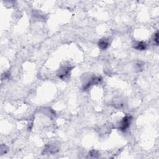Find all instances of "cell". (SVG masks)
I'll return each instance as SVG.
<instances>
[{"label": "cell", "instance_id": "obj_8", "mask_svg": "<svg viewBox=\"0 0 159 159\" xmlns=\"http://www.w3.org/2000/svg\"><path fill=\"white\" fill-rule=\"evenodd\" d=\"M98 155V153L96 151H92L90 152V156L92 158H96Z\"/></svg>", "mask_w": 159, "mask_h": 159}, {"label": "cell", "instance_id": "obj_2", "mask_svg": "<svg viewBox=\"0 0 159 159\" xmlns=\"http://www.w3.org/2000/svg\"><path fill=\"white\" fill-rule=\"evenodd\" d=\"M71 71H72L71 67H64L59 70V72L58 73V76L62 80H65L70 77Z\"/></svg>", "mask_w": 159, "mask_h": 159}, {"label": "cell", "instance_id": "obj_3", "mask_svg": "<svg viewBox=\"0 0 159 159\" xmlns=\"http://www.w3.org/2000/svg\"><path fill=\"white\" fill-rule=\"evenodd\" d=\"M59 150V147L55 144H49L45 147L44 148V152L45 154H55L56 152H57Z\"/></svg>", "mask_w": 159, "mask_h": 159}, {"label": "cell", "instance_id": "obj_1", "mask_svg": "<svg viewBox=\"0 0 159 159\" xmlns=\"http://www.w3.org/2000/svg\"><path fill=\"white\" fill-rule=\"evenodd\" d=\"M133 118L130 116H125L122 121H121L120 125L119 127V129L121 131H126V130L129 127L130 123H131Z\"/></svg>", "mask_w": 159, "mask_h": 159}, {"label": "cell", "instance_id": "obj_5", "mask_svg": "<svg viewBox=\"0 0 159 159\" xmlns=\"http://www.w3.org/2000/svg\"><path fill=\"white\" fill-rule=\"evenodd\" d=\"M110 45L109 41L106 38H102L100 39L98 42V47L101 50H106L109 47Z\"/></svg>", "mask_w": 159, "mask_h": 159}, {"label": "cell", "instance_id": "obj_7", "mask_svg": "<svg viewBox=\"0 0 159 159\" xmlns=\"http://www.w3.org/2000/svg\"><path fill=\"white\" fill-rule=\"evenodd\" d=\"M154 42L157 45H158V32H157L154 37Z\"/></svg>", "mask_w": 159, "mask_h": 159}, {"label": "cell", "instance_id": "obj_6", "mask_svg": "<svg viewBox=\"0 0 159 159\" xmlns=\"http://www.w3.org/2000/svg\"><path fill=\"white\" fill-rule=\"evenodd\" d=\"M147 44L142 41L136 42L134 44V48L138 50H144L147 49Z\"/></svg>", "mask_w": 159, "mask_h": 159}, {"label": "cell", "instance_id": "obj_4", "mask_svg": "<svg viewBox=\"0 0 159 159\" xmlns=\"http://www.w3.org/2000/svg\"><path fill=\"white\" fill-rule=\"evenodd\" d=\"M102 79L101 77H93L87 83V85L84 87L83 89L84 90H88L89 88H90L91 86L93 85H95L96 84H98L101 81Z\"/></svg>", "mask_w": 159, "mask_h": 159}]
</instances>
